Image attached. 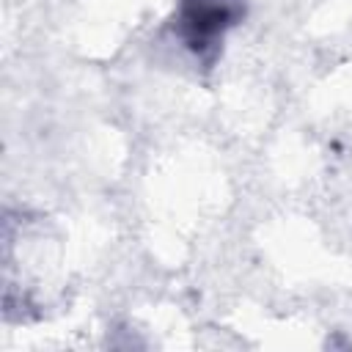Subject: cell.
Returning a JSON list of instances; mask_svg holds the SVG:
<instances>
[{"instance_id":"1","label":"cell","mask_w":352,"mask_h":352,"mask_svg":"<svg viewBox=\"0 0 352 352\" xmlns=\"http://www.w3.org/2000/svg\"><path fill=\"white\" fill-rule=\"evenodd\" d=\"M239 0H182V36L195 52L214 47L223 33L239 19Z\"/></svg>"}]
</instances>
